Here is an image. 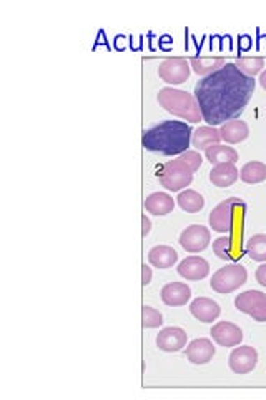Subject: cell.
<instances>
[{
	"mask_svg": "<svg viewBox=\"0 0 266 400\" xmlns=\"http://www.w3.org/2000/svg\"><path fill=\"white\" fill-rule=\"evenodd\" d=\"M255 89V79L242 74L235 63H225L220 70L198 80L193 95L203 121L217 127L242 116Z\"/></svg>",
	"mask_w": 266,
	"mask_h": 400,
	"instance_id": "cell-1",
	"label": "cell"
},
{
	"mask_svg": "<svg viewBox=\"0 0 266 400\" xmlns=\"http://www.w3.org/2000/svg\"><path fill=\"white\" fill-rule=\"evenodd\" d=\"M193 129L183 121H165L143 132L141 146L145 151L162 155H182L191 146Z\"/></svg>",
	"mask_w": 266,
	"mask_h": 400,
	"instance_id": "cell-2",
	"label": "cell"
},
{
	"mask_svg": "<svg viewBox=\"0 0 266 400\" xmlns=\"http://www.w3.org/2000/svg\"><path fill=\"white\" fill-rule=\"evenodd\" d=\"M158 104L171 116L188 121L190 123H198L203 121L201 117L198 102L190 92L180 91L175 87H163L157 95Z\"/></svg>",
	"mask_w": 266,
	"mask_h": 400,
	"instance_id": "cell-3",
	"label": "cell"
},
{
	"mask_svg": "<svg viewBox=\"0 0 266 400\" xmlns=\"http://www.w3.org/2000/svg\"><path fill=\"white\" fill-rule=\"evenodd\" d=\"M193 169L187 164L182 157L165 162L162 169L157 172L158 182L170 192H182L183 189L190 187L193 182Z\"/></svg>",
	"mask_w": 266,
	"mask_h": 400,
	"instance_id": "cell-4",
	"label": "cell"
},
{
	"mask_svg": "<svg viewBox=\"0 0 266 400\" xmlns=\"http://www.w3.org/2000/svg\"><path fill=\"white\" fill-rule=\"evenodd\" d=\"M247 206L240 197H230L221 200L217 207L210 212V227L218 233H230L235 231L238 220V210H244Z\"/></svg>",
	"mask_w": 266,
	"mask_h": 400,
	"instance_id": "cell-5",
	"label": "cell"
},
{
	"mask_svg": "<svg viewBox=\"0 0 266 400\" xmlns=\"http://www.w3.org/2000/svg\"><path fill=\"white\" fill-rule=\"evenodd\" d=\"M248 272L242 263H231V266L221 267L213 274L210 285L217 293H231L238 291L242 285L247 284Z\"/></svg>",
	"mask_w": 266,
	"mask_h": 400,
	"instance_id": "cell-6",
	"label": "cell"
},
{
	"mask_svg": "<svg viewBox=\"0 0 266 400\" xmlns=\"http://www.w3.org/2000/svg\"><path fill=\"white\" fill-rule=\"evenodd\" d=\"M190 61L182 57H170L165 59L158 67V77L165 84L180 85L187 82L188 77H190Z\"/></svg>",
	"mask_w": 266,
	"mask_h": 400,
	"instance_id": "cell-7",
	"label": "cell"
},
{
	"mask_svg": "<svg viewBox=\"0 0 266 400\" xmlns=\"http://www.w3.org/2000/svg\"><path fill=\"white\" fill-rule=\"evenodd\" d=\"M212 240V232L205 225H190L185 231L180 233V245L183 247V250H187L188 254H200L210 245Z\"/></svg>",
	"mask_w": 266,
	"mask_h": 400,
	"instance_id": "cell-8",
	"label": "cell"
},
{
	"mask_svg": "<svg viewBox=\"0 0 266 400\" xmlns=\"http://www.w3.org/2000/svg\"><path fill=\"white\" fill-rule=\"evenodd\" d=\"M228 365L235 374H240V376L250 374L258 365V352L251 346H237L230 354Z\"/></svg>",
	"mask_w": 266,
	"mask_h": 400,
	"instance_id": "cell-9",
	"label": "cell"
},
{
	"mask_svg": "<svg viewBox=\"0 0 266 400\" xmlns=\"http://www.w3.org/2000/svg\"><path fill=\"white\" fill-rule=\"evenodd\" d=\"M212 339L221 347H237L242 344L243 332L233 322H218L210 330Z\"/></svg>",
	"mask_w": 266,
	"mask_h": 400,
	"instance_id": "cell-10",
	"label": "cell"
},
{
	"mask_svg": "<svg viewBox=\"0 0 266 400\" xmlns=\"http://www.w3.org/2000/svg\"><path fill=\"white\" fill-rule=\"evenodd\" d=\"M188 334L182 327H165L157 335V347L163 352H180L187 347Z\"/></svg>",
	"mask_w": 266,
	"mask_h": 400,
	"instance_id": "cell-11",
	"label": "cell"
},
{
	"mask_svg": "<svg viewBox=\"0 0 266 400\" xmlns=\"http://www.w3.org/2000/svg\"><path fill=\"white\" fill-rule=\"evenodd\" d=\"M177 272L180 274V277H183L185 280L198 282V280H203L210 274V266L200 255H190V257L183 259V261L178 263Z\"/></svg>",
	"mask_w": 266,
	"mask_h": 400,
	"instance_id": "cell-12",
	"label": "cell"
},
{
	"mask_svg": "<svg viewBox=\"0 0 266 400\" xmlns=\"http://www.w3.org/2000/svg\"><path fill=\"white\" fill-rule=\"evenodd\" d=\"M185 354L193 365H205L212 362L217 354V347L210 339H195L188 344Z\"/></svg>",
	"mask_w": 266,
	"mask_h": 400,
	"instance_id": "cell-13",
	"label": "cell"
},
{
	"mask_svg": "<svg viewBox=\"0 0 266 400\" xmlns=\"http://www.w3.org/2000/svg\"><path fill=\"white\" fill-rule=\"evenodd\" d=\"M191 299V289L185 282H170L163 285L162 300L169 307H182Z\"/></svg>",
	"mask_w": 266,
	"mask_h": 400,
	"instance_id": "cell-14",
	"label": "cell"
},
{
	"mask_svg": "<svg viewBox=\"0 0 266 400\" xmlns=\"http://www.w3.org/2000/svg\"><path fill=\"white\" fill-rule=\"evenodd\" d=\"M190 314L196 321L203 322V323H212L213 321H217L220 317L221 309L218 302H214L213 299H208V297H198L190 304Z\"/></svg>",
	"mask_w": 266,
	"mask_h": 400,
	"instance_id": "cell-15",
	"label": "cell"
},
{
	"mask_svg": "<svg viewBox=\"0 0 266 400\" xmlns=\"http://www.w3.org/2000/svg\"><path fill=\"white\" fill-rule=\"evenodd\" d=\"M220 135L223 142L233 146V144H240L250 137V127L244 121L233 118V121H228L220 125Z\"/></svg>",
	"mask_w": 266,
	"mask_h": 400,
	"instance_id": "cell-16",
	"label": "cell"
},
{
	"mask_svg": "<svg viewBox=\"0 0 266 400\" xmlns=\"http://www.w3.org/2000/svg\"><path fill=\"white\" fill-rule=\"evenodd\" d=\"M238 177L240 170L235 164H218L213 165V169L210 170V182L214 187H220V189L231 187L238 180Z\"/></svg>",
	"mask_w": 266,
	"mask_h": 400,
	"instance_id": "cell-17",
	"label": "cell"
},
{
	"mask_svg": "<svg viewBox=\"0 0 266 400\" xmlns=\"http://www.w3.org/2000/svg\"><path fill=\"white\" fill-rule=\"evenodd\" d=\"M143 207L148 214L163 217L173 212L175 200L170 194H166V192H153L145 199Z\"/></svg>",
	"mask_w": 266,
	"mask_h": 400,
	"instance_id": "cell-18",
	"label": "cell"
},
{
	"mask_svg": "<svg viewBox=\"0 0 266 400\" xmlns=\"http://www.w3.org/2000/svg\"><path fill=\"white\" fill-rule=\"evenodd\" d=\"M148 262L157 269H170L178 262V252L170 245H155L150 249Z\"/></svg>",
	"mask_w": 266,
	"mask_h": 400,
	"instance_id": "cell-19",
	"label": "cell"
},
{
	"mask_svg": "<svg viewBox=\"0 0 266 400\" xmlns=\"http://www.w3.org/2000/svg\"><path fill=\"white\" fill-rule=\"evenodd\" d=\"M221 140L220 129L217 127H198L196 130H193L191 135V147H195L196 151H207L208 147L218 146Z\"/></svg>",
	"mask_w": 266,
	"mask_h": 400,
	"instance_id": "cell-20",
	"label": "cell"
},
{
	"mask_svg": "<svg viewBox=\"0 0 266 400\" xmlns=\"http://www.w3.org/2000/svg\"><path fill=\"white\" fill-rule=\"evenodd\" d=\"M225 59L223 57H205V55H196V57L190 59V67L195 74L200 77H208L213 72L220 70L225 66Z\"/></svg>",
	"mask_w": 266,
	"mask_h": 400,
	"instance_id": "cell-21",
	"label": "cell"
},
{
	"mask_svg": "<svg viewBox=\"0 0 266 400\" xmlns=\"http://www.w3.org/2000/svg\"><path fill=\"white\" fill-rule=\"evenodd\" d=\"M205 157L212 165L218 164H237L238 162V152L233 147L228 146H212L205 151Z\"/></svg>",
	"mask_w": 266,
	"mask_h": 400,
	"instance_id": "cell-22",
	"label": "cell"
},
{
	"mask_svg": "<svg viewBox=\"0 0 266 400\" xmlns=\"http://www.w3.org/2000/svg\"><path fill=\"white\" fill-rule=\"evenodd\" d=\"M265 299H266V293L251 289V291H247L237 295V299H235V307H237L238 312L248 314V316H250L253 310L258 307Z\"/></svg>",
	"mask_w": 266,
	"mask_h": 400,
	"instance_id": "cell-23",
	"label": "cell"
},
{
	"mask_svg": "<svg viewBox=\"0 0 266 400\" xmlns=\"http://www.w3.org/2000/svg\"><path fill=\"white\" fill-rule=\"evenodd\" d=\"M240 178L244 184H261V182L266 180V164L258 160L248 162L240 170Z\"/></svg>",
	"mask_w": 266,
	"mask_h": 400,
	"instance_id": "cell-24",
	"label": "cell"
},
{
	"mask_svg": "<svg viewBox=\"0 0 266 400\" xmlns=\"http://www.w3.org/2000/svg\"><path fill=\"white\" fill-rule=\"evenodd\" d=\"M177 202L182 210H185L187 214H196L201 208L205 207V199L203 195L196 192V190L185 189L178 194Z\"/></svg>",
	"mask_w": 266,
	"mask_h": 400,
	"instance_id": "cell-25",
	"label": "cell"
},
{
	"mask_svg": "<svg viewBox=\"0 0 266 400\" xmlns=\"http://www.w3.org/2000/svg\"><path fill=\"white\" fill-rule=\"evenodd\" d=\"M244 252L255 262H266V233H256L248 239Z\"/></svg>",
	"mask_w": 266,
	"mask_h": 400,
	"instance_id": "cell-26",
	"label": "cell"
},
{
	"mask_svg": "<svg viewBox=\"0 0 266 400\" xmlns=\"http://www.w3.org/2000/svg\"><path fill=\"white\" fill-rule=\"evenodd\" d=\"M235 66L238 67V70L242 74L248 75V77L255 79V75H258L263 72L265 67V59L261 57H238Z\"/></svg>",
	"mask_w": 266,
	"mask_h": 400,
	"instance_id": "cell-27",
	"label": "cell"
},
{
	"mask_svg": "<svg viewBox=\"0 0 266 400\" xmlns=\"http://www.w3.org/2000/svg\"><path fill=\"white\" fill-rule=\"evenodd\" d=\"M233 237L231 236H221L213 240V254L217 255L221 261H233Z\"/></svg>",
	"mask_w": 266,
	"mask_h": 400,
	"instance_id": "cell-28",
	"label": "cell"
},
{
	"mask_svg": "<svg viewBox=\"0 0 266 400\" xmlns=\"http://www.w3.org/2000/svg\"><path fill=\"white\" fill-rule=\"evenodd\" d=\"M163 323V316L160 310L150 307V305H143L141 307V325L145 329H157V327H162Z\"/></svg>",
	"mask_w": 266,
	"mask_h": 400,
	"instance_id": "cell-29",
	"label": "cell"
},
{
	"mask_svg": "<svg viewBox=\"0 0 266 400\" xmlns=\"http://www.w3.org/2000/svg\"><path fill=\"white\" fill-rule=\"evenodd\" d=\"M250 317L256 322H266V299L250 314Z\"/></svg>",
	"mask_w": 266,
	"mask_h": 400,
	"instance_id": "cell-30",
	"label": "cell"
},
{
	"mask_svg": "<svg viewBox=\"0 0 266 400\" xmlns=\"http://www.w3.org/2000/svg\"><path fill=\"white\" fill-rule=\"evenodd\" d=\"M152 277H153L152 267L143 263V266H141V284H143V287H147V285L152 282Z\"/></svg>",
	"mask_w": 266,
	"mask_h": 400,
	"instance_id": "cell-31",
	"label": "cell"
},
{
	"mask_svg": "<svg viewBox=\"0 0 266 400\" xmlns=\"http://www.w3.org/2000/svg\"><path fill=\"white\" fill-rule=\"evenodd\" d=\"M255 277H256V282H258L260 285H263V287H266V262L261 263L258 269H256Z\"/></svg>",
	"mask_w": 266,
	"mask_h": 400,
	"instance_id": "cell-32",
	"label": "cell"
},
{
	"mask_svg": "<svg viewBox=\"0 0 266 400\" xmlns=\"http://www.w3.org/2000/svg\"><path fill=\"white\" fill-rule=\"evenodd\" d=\"M141 222H143V231H141V237H147L148 233H150V231H152V220L148 219L147 217V214H145L143 217H141Z\"/></svg>",
	"mask_w": 266,
	"mask_h": 400,
	"instance_id": "cell-33",
	"label": "cell"
},
{
	"mask_svg": "<svg viewBox=\"0 0 266 400\" xmlns=\"http://www.w3.org/2000/svg\"><path fill=\"white\" fill-rule=\"evenodd\" d=\"M258 82H260L261 87H263L265 91H266V70H263V72H261V74H260V79H258Z\"/></svg>",
	"mask_w": 266,
	"mask_h": 400,
	"instance_id": "cell-34",
	"label": "cell"
}]
</instances>
